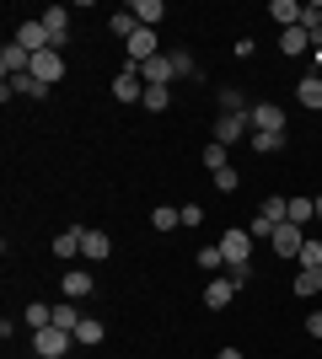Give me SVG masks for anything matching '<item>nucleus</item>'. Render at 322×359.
<instances>
[{"label": "nucleus", "mask_w": 322, "mask_h": 359, "mask_svg": "<svg viewBox=\"0 0 322 359\" xmlns=\"http://www.w3.org/2000/svg\"><path fill=\"white\" fill-rule=\"evenodd\" d=\"M247 123H253V135H285L290 129V118H285L279 102H253L247 107Z\"/></svg>", "instance_id": "obj_1"}, {"label": "nucleus", "mask_w": 322, "mask_h": 359, "mask_svg": "<svg viewBox=\"0 0 322 359\" xmlns=\"http://www.w3.org/2000/svg\"><path fill=\"white\" fill-rule=\"evenodd\" d=\"M215 247H220V257H226V269H231V273L253 263V231H226Z\"/></svg>", "instance_id": "obj_2"}, {"label": "nucleus", "mask_w": 322, "mask_h": 359, "mask_svg": "<svg viewBox=\"0 0 322 359\" xmlns=\"http://www.w3.org/2000/svg\"><path fill=\"white\" fill-rule=\"evenodd\" d=\"M129 60H123V70H140V65L145 60H156V54H161V38H156V27H140L135 38H129Z\"/></svg>", "instance_id": "obj_3"}, {"label": "nucleus", "mask_w": 322, "mask_h": 359, "mask_svg": "<svg viewBox=\"0 0 322 359\" xmlns=\"http://www.w3.org/2000/svg\"><path fill=\"white\" fill-rule=\"evenodd\" d=\"M70 344H76V338H70V332H60V327L32 332V354H38V359H65V354H70Z\"/></svg>", "instance_id": "obj_4"}, {"label": "nucleus", "mask_w": 322, "mask_h": 359, "mask_svg": "<svg viewBox=\"0 0 322 359\" xmlns=\"http://www.w3.org/2000/svg\"><path fill=\"white\" fill-rule=\"evenodd\" d=\"M269 247H274V257H301V247H307V231L301 225H274V236H269Z\"/></svg>", "instance_id": "obj_5"}, {"label": "nucleus", "mask_w": 322, "mask_h": 359, "mask_svg": "<svg viewBox=\"0 0 322 359\" xmlns=\"http://www.w3.org/2000/svg\"><path fill=\"white\" fill-rule=\"evenodd\" d=\"M16 43L27 48V54H43V48H54V38H48V27H43V16H27V22L16 27Z\"/></svg>", "instance_id": "obj_6"}, {"label": "nucleus", "mask_w": 322, "mask_h": 359, "mask_svg": "<svg viewBox=\"0 0 322 359\" xmlns=\"http://www.w3.org/2000/svg\"><path fill=\"white\" fill-rule=\"evenodd\" d=\"M253 135V123H247V113H220L215 118V145H236V140Z\"/></svg>", "instance_id": "obj_7"}, {"label": "nucleus", "mask_w": 322, "mask_h": 359, "mask_svg": "<svg viewBox=\"0 0 322 359\" xmlns=\"http://www.w3.org/2000/svg\"><path fill=\"white\" fill-rule=\"evenodd\" d=\"M135 75L145 86H172V81H177V65H172V54H156V60H145Z\"/></svg>", "instance_id": "obj_8"}, {"label": "nucleus", "mask_w": 322, "mask_h": 359, "mask_svg": "<svg viewBox=\"0 0 322 359\" xmlns=\"http://www.w3.org/2000/svg\"><path fill=\"white\" fill-rule=\"evenodd\" d=\"M43 86H54V81H65V60H60V48H43V54H32V70Z\"/></svg>", "instance_id": "obj_9"}, {"label": "nucleus", "mask_w": 322, "mask_h": 359, "mask_svg": "<svg viewBox=\"0 0 322 359\" xmlns=\"http://www.w3.org/2000/svg\"><path fill=\"white\" fill-rule=\"evenodd\" d=\"M27 70H32V54L11 38V43L0 48V75H6V81H16V75H27Z\"/></svg>", "instance_id": "obj_10"}, {"label": "nucleus", "mask_w": 322, "mask_h": 359, "mask_svg": "<svg viewBox=\"0 0 322 359\" xmlns=\"http://www.w3.org/2000/svg\"><path fill=\"white\" fill-rule=\"evenodd\" d=\"M11 97H32V102H38V97H48V86L38 81V75H16V81L0 86V102H11Z\"/></svg>", "instance_id": "obj_11"}, {"label": "nucleus", "mask_w": 322, "mask_h": 359, "mask_svg": "<svg viewBox=\"0 0 322 359\" xmlns=\"http://www.w3.org/2000/svg\"><path fill=\"white\" fill-rule=\"evenodd\" d=\"M81 241H86V225H70V231H54V257H60V263L81 257Z\"/></svg>", "instance_id": "obj_12"}, {"label": "nucleus", "mask_w": 322, "mask_h": 359, "mask_svg": "<svg viewBox=\"0 0 322 359\" xmlns=\"http://www.w3.org/2000/svg\"><path fill=\"white\" fill-rule=\"evenodd\" d=\"M301 16H307V6H295V0H274V6H269V22H274L279 32L301 27Z\"/></svg>", "instance_id": "obj_13"}, {"label": "nucleus", "mask_w": 322, "mask_h": 359, "mask_svg": "<svg viewBox=\"0 0 322 359\" xmlns=\"http://www.w3.org/2000/svg\"><path fill=\"white\" fill-rule=\"evenodd\" d=\"M113 97H119V102H140V97H145V81H140L135 70H119L113 75Z\"/></svg>", "instance_id": "obj_14"}, {"label": "nucleus", "mask_w": 322, "mask_h": 359, "mask_svg": "<svg viewBox=\"0 0 322 359\" xmlns=\"http://www.w3.org/2000/svg\"><path fill=\"white\" fill-rule=\"evenodd\" d=\"M43 27H48V38H54V48H65V38H70V11H65V6H48Z\"/></svg>", "instance_id": "obj_15"}, {"label": "nucleus", "mask_w": 322, "mask_h": 359, "mask_svg": "<svg viewBox=\"0 0 322 359\" xmlns=\"http://www.w3.org/2000/svg\"><path fill=\"white\" fill-rule=\"evenodd\" d=\"M231 300H236V285H231V279H210V285H204V306H210V311H226Z\"/></svg>", "instance_id": "obj_16"}, {"label": "nucleus", "mask_w": 322, "mask_h": 359, "mask_svg": "<svg viewBox=\"0 0 322 359\" xmlns=\"http://www.w3.org/2000/svg\"><path fill=\"white\" fill-rule=\"evenodd\" d=\"M81 257H86V263H102V257H113V241H107V231H86V241H81Z\"/></svg>", "instance_id": "obj_17"}, {"label": "nucleus", "mask_w": 322, "mask_h": 359, "mask_svg": "<svg viewBox=\"0 0 322 359\" xmlns=\"http://www.w3.org/2000/svg\"><path fill=\"white\" fill-rule=\"evenodd\" d=\"M60 285H65V300H86L97 279H92V273H76V269H70V273H60Z\"/></svg>", "instance_id": "obj_18"}, {"label": "nucleus", "mask_w": 322, "mask_h": 359, "mask_svg": "<svg viewBox=\"0 0 322 359\" xmlns=\"http://www.w3.org/2000/svg\"><path fill=\"white\" fill-rule=\"evenodd\" d=\"M295 102H307L311 113H322V75L311 70L307 81H301V86H295Z\"/></svg>", "instance_id": "obj_19"}, {"label": "nucleus", "mask_w": 322, "mask_h": 359, "mask_svg": "<svg viewBox=\"0 0 322 359\" xmlns=\"http://www.w3.org/2000/svg\"><path fill=\"white\" fill-rule=\"evenodd\" d=\"M107 32H113V38H123V43H129V38H135V32H140L135 11H129V6H123V11H113V16H107Z\"/></svg>", "instance_id": "obj_20"}, {"label": "nucleus", "mask_w": 322, "mask_h": 359, "mask_svg": "<svg viewBox=\"0 0 322 359\" xmlns=\"http://www.w3.org/2000/svg\"><path fill=\"white\" fill-rule=\"evenodd\" d=\"M285 220H290V225H301V231H307V225L317 220V198H290V210H285Z\"/></svg>", "instance_id": "obj_21"}, {"label": "nucleus", "mask_w": 322, "mask_h": 359, "mask_svg": "<svg viewBox=\"0 0 322 359\" xmlns=\"http://www.w3.org/2000/svg\"><path fill=\"white\" fill-rule=\"evenodd\" d=\"M129 11H135V22H140V27H156V22L167 16V6H161V0H135Z\"/></svg>", "instance_id": "obj_22"}, {"label": "nucleus", "mask_w": 322, "mask_h": 359, "mask_svg": "<svg viewBox=\"0 0 322 359\" xmlns=\"http://www.w3.org/2000/svg\"><path fill=\"white\" fill-rule=\"evenodd\" d=\"M22 322H27L32 332H43V327H54V306H43V300H32L27 311H22Z\"/></svg>", "instance_id": "obj_23"}, {"label": "nucleus", "mask_w": 322, "mask_h": 359, "mask_svg": "<svg viewBox=\"0 0 322 359\" xmlns=\"http://www.w3.org/2000/svg\"><path fill=\"white\" fill-rule=\"evenodd\" d=\"M307 48H311V32H307V27L279 32V54H307Z\"/></svg>", "instance_id": "obj_24"}, {"label": "nucleus", "mask_w": 322, "mask_h": 359, "mask_svg": "<svg viewBox=\"0 0 322 359\" xmlns=\"http://www.w3.org/2000/svg\"><path fill=\"white\" fill-rule=\"evenodd\" d=\"M107 338V327L97 322V316H81V327H76V344H86V348H97Z\"/></svg>", "instance_id": "obj_25"}, {"label": "nucleus", "mask_w": 322, "mask_h": 359, "mask_svg": "<svg viewBox=\"0 0 322 359\" xmlns=\"http://www.w3.org/2000/svg\"><path fill=\"white\" fill-rule=\"evenodd\" d=\"M54 327L76 338V327H81V311H76V300H65V306H54Z\"/></svg>", "instance_id": "obj_26"}, {"label": "nucleus", "mask_w": 322, "mask_h": 359, "mask_svg": "<svg viewBox=\"0 0 322 359\" xmlns=\"http://www.w3.org/2000/svg\"><path fill=\"white\" fill-rule=\"evenodd\" d=\"M140 107H145V113H167V107H172V91H167V86H145Z\"/></svg>", "instance_id": "obj_27"}, {"label": "nucleus", "mask_w": 322, "mask_h": 359, "mask_svg": "<svg viewBox=\"0 0 322 359\" xmlns=\"http://www.w3.org/2000/svg\"><path fill=\"white\" fill-rule=\"evenodd\" d=\"M177 225H183V215L172 210V204H156L151 210V231H177Z\"/></svg>", "instance_id": "obj_28"}, {"label": "nucleus", "mask_w": 322, "mask_h": 359, "mask_svg": "<svg viewBox=\"0 0 322 359\" xmlns=\"http://www.w3.org/2000/svg\"><path fill=\"white\" fill-rule=\"evenodd\" d=\"M295 295H301V300L322 295V269H317V273H311V269H301V273H295Z\"/></svg>", "instance_id": "obj_29"}, {"label": "nucleus", "mask_w": 322, "mask_h": 359, "mask_svg": "<svg viewBox=\"0 0 322 359\" xmlns=\"http://www.w3.org/2000/svg\"><path fill=\"white\" fill-rule=\"evenodd\" d=\"M247 145L258 156H274V150H285V135H247Z\"/></svg>", "instance_id": "obj_30"}, {"label": "nucleus", "mask_w": 322, "mask_h": 359, "mask_svg": "<svg viewBox=\"0 0 322 359\" xmlns=\"http://www.w3.org/2000/svg\"><path fill=\"white\" fill-rule=\"evenodd\" d=\"M301 269H311V273L322 269V236H307V247H301Z\"/></svg>", "instance_id": "obj_31"}, {"label": "nucleus", "mask_w": 322, "mask_h": 359, "mask_svg": "<svg viewBox=\"0 0 322 359\" xmlns=\"http://www.w3.org/2000/svg\"><path fill=\"white\" fill-rule=\"evenodd\" d=\"M285 210H290V198H263V220H269V225H285Z\"/></svg>", "instance_id": "obj_32"}, {"label": "nucleus", "mask_w": 322, "mask_h": 359, "mask_svg": "<svg viewBox=\"0 0 322 359\" xmlns=\"http://www.w3.org/2000/svg\"><path fill=\"white\" fill-rule=\"evenodd\" d=\"M247 107H253V102H247V97H242L236 86H226V91H220V113H247Z\"/></svg>", "instance_id": "obj_33"}, {"label": "nucleus", "mask_w": 322, "mask_h": 359, "mask_svg": "<svg viewBox=\"0 0 322 359\" xmlns=\"http://www.w3.org/2000/svg\"><path fill=\"white\" fill-rule=\"evenodd\" d=\"M204 166H210V177L220 172V166H231L226 161V145H204Z\"/></svg>", "instance_id": "obj_34"}, {"label": "nucleus", "mask_w": 322, "mask_h": 359, "mask_svg": "<svg viewBox=\"0 0 322 359\" xmlns=\"http://www.w3.org/2000/svg\"><path fill=\"white\" fill-rule=\"evenodd\" d=\"M236 166H220V172H215V188H220V194H236Z\"/></svg>", "instance_id": "obj_35"}, {"label": "nucleus", "mask_w": 322, "mask_h": 359, "mask_svg": "<svg viewBox=\"0 0 322 359\" xmlns=\"http://www.w3.org/2000/svg\"><path fill=\"white\" fill-rule=\"evenodd\" d=\"M199 269H226V257H220V247H199Z\"/></svg>", "instance_id": "obj_36"}, {"label": "nucleus", "mask_w": 322, "mask_h": 359, "mask_svg": "<svg viewBox=\"0 0 322 359\" xmlns=\"http://www.w3.org/2000/svg\"><path fill=\"white\" fill-rule=\"evenodd\" d=\"M247 231H253V241H269V236H274V225L263 220V215H253V225H247Z\"/></svg>", "instance_id": "obj_37"}, {"label": "nucleus", "mask_w": 322, "mask_h": 359, "mask_svg": "<svg viewBox=\"0 0 322 359\" xmlns=\"http://www.w3.org/2000/svg\"><path fill=\"white\" fill-rule=\"evenodd\" d=\"M172 65H177V75H199V65H194V54H183V48L172 54Z\"/></svg>", "instance_id": "obj_38"}, {"label": "nucleus", "mask_w": 322, "mask_h": 359, "mask_svg": "<svg viewBox=\"0 0 322 359\" xmlns=\"http://www.w3.org/2000/svg\"><path fill=\"white\" fill-rule=\"evenodd\" d=\"M177 215H183V225H199V220H204V204H183Z\"/></svg>", "instance_id": "obj_39"}, {"label": "nucleus", "mask_w": 322, "mask_h": 359, "mask_svg": "<svg viewBox=\"0 0 322 359\" xmlns=\"http://www.w3.org/2000/svg\"><path fill=\"white\" fill-rule=\"evenodd\" d=\"M307 332H311V338H322V311H311V316H307Z\"/></svg>", "instance_id": "obj_40"}, {"label": "nucleus", "mask_w": 322, "mask_h": 359, "mask_svg": "<svg viewBox=\"0 0 322 359\" xmlns=\"http://www.w3.org/2000/svg\"><path fill=\"white\" fill-rule=\"evenodd\" d=\"M215 359H247V354H242V348H220Z\"/></svg>", "instance_id": "obj_41"}, {"label": "nucleus", "mask_w": 322, "mask_h": 359, "mask_svg": "<svg viewBox=\"0 0 322 359\" xmlns=\"http://www.w3.org/2000/svg\"><path fill=\"white\" fill-rule=\"evenodd\" d=\"M317 220H322V194H317Z\"/></svg>", "instance_id": "obj_42"}, {"label": "nucleus", "mask_w": 322, "mask_h": 359, "mask_svg": "<svg viewBox=\"0 0 322 359\" xmlns=\"http://www.w3.org/2000/svg\"><path fill=\"white\" fill-rule=\"evenodd\" d=\"M317 236H322V231H317Z\"/></svg>", "instance_id": "obj_43"}]
</instances>
